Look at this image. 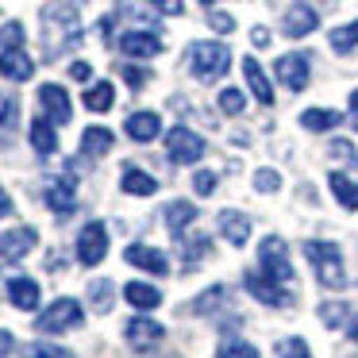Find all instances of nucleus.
I'll list each match as a JSON object with an SVG mask.
<instances>
[{
	"label": "nucleus",
	"mask_w": 358,
	"mask_h": 358,
	"mask_svg": "<svg viewBox=\"0 0 358 358\" xmlns=\"http://www.w3.org/2000/svg\"><path fill=\"white\" fill-rule=\"evenodd\" d=\"M81 43V20L73 4H47L43 8V47L47 58H58V50H73Z\"/></svg>",
	"instance_id": "nucleus-1"
},
{
	"label": "nucleus",
	"mask_w": 358,
	"mask_h": 358,
	"mask_svg": "<svg viewBox=\"0 0 358 358\" xmlns=\"http://www.w3.org/2000/svg\"><path fill=\"white\" fill-rule=\"evenodd\" d=\"M327 185H331L335 201H339L347 212H355V208H358V185H355V181H350L343 170H335L331 178H327Z\"/></svg>",
	"instance_id": "nucleus-26"
},
{
	"label": "nucleus",
	"mask_w": 358,
	"mask_h": 358,
	"mask_svg": "<svg viewBox=\"0 0 358 358\" xmlns=\"http://www.w3.org/2000/svg\"><path fill=\"white\" fill-rule=\"evenodd\" d=\"M81 150L93 155V158L108 155V150H112V131H108V127H85V135H81Z\"/></svg>",
	"instance_id": "nucleus-29"
},
{
	"label": "nucleus",
	"mask_w": 358,
	"mask_h": 358,
	"mask_svg": "<svg viewBox=\"0 0 358 358\" xmlns=\"http://www.w3.org/2000/svg\"><path fill=\"white\" fill-rule=\"evenodd\" d=\"M81 320H85L81 304L73 301V296H58L50 308L39 312L35 327H39V331H47V335H58V331H73V327H81Z\"/></svg>",
	"instance_id": "nucleus-4"
},
{
	"label": "nucleus",
	"mask_w": 358,
	"mask_h": 358,
	"mask_svg": "<svg viewBox=\"0 0 358 358\" xmlns=\"http://www.w3.org/2000/svg\"><path fill=\"white\" fill-rule=\"evenodd\" d=\"M208 247H212V243L204 239V235H193V239H189V235H178V255L185 258L189 270H196V262L208 255Z\"/></svg>",
	"instance_id": "nucleus-28"
},
{
	"label": "nucleus",
	"mask_w": 358,
	"mask_h": 358,
	"mask_svg": "<svg viewBox=\"0 0 358 358\" xmlns=\"http://www.w3.org/2000/svg\"><path fill=\"white\" fill-rule=\"evenodd\" d=\"M347 358H358V355H347Z\"/></svg>",
	"instance_id": "nucleus-55"
},
{
	"label": "nucleus",
	"mask_w": 358,
	"mask_h": 358,
	"mask_svg": "<svg viewBox=\"0 0 358 358\" xmlns=\"http://www.w3.org/2000/svg\"><path fill=\"white\" fill-rule=\"evenodd\" d=\"M124 131L131 135L135 143H150L158 131H162V120H158V112H135V116H127Z\"/></svg>",
	"instance_id": "nucleus-19"
},
{
	"label": "nucleus",
	"mask_w": 358,
	"mask_h": 358,
	"mask_svg": "<svg viewBox=\"0 0 358 358\" xmlns=\"http://www.w3.org/2000/svg\"><path fill=\"white\" fill-rule=\"evenodd\" d=\"M208 24H212V31H220V35L235 31V20L227 16V12H212V16H208Z\"/></svg>",
	"instance_id": "nucleus-43"
},
{
	"label": "nucleus",
	"mask_w": 358,
	"mask_h": 358,
	"mask_svg": "<svg viewBox=\"0 0 358 358\" xmlns=\"http://www.w3.org/2000/svg\"><path fill=\"white\" fill-rule=\"evenodd\" d=\"M224 296H227L224 285H212V289H204V293H201V301L189 304V312H193V316H204V312L220 308V301H224Z\"/></svg>",
	"instance_id": "nucleus-32"
},
{
	"label": "nucleus",
	"mask_w": 358,
	"mask_h": 358,
	"mask_svg": "<svg viewBox=\"0 0 358 358\" xmlns=\"http://www.w3.org/2000/svg\"><path fill=\"white\" fill-rule=\"evenodd\" d=\"M8 301L16 304L20 312H35V308H39V281H31V278H12V281H8Z\"/></svg>",
	"instance_id": "nucleus-17"
},
{
	"label": "nucleus",
	"mask_w": 358,
	"mask_h": 358,
	"mask_svg": "<svg viewBox=\"0 0 358 358\" xmlns=\"http://www.w3.org/2000/svg\"><path fill=\"white\" fill-rule=\"evenodd\" d=\"M220 108H224L227 116H239V112L247 108V101H243L239 89H224V93H220Z\"/></svg>",
	"instance_id": "nucleus-39"
},
{
	"label": "nucleus",
	"mask_w": 358,
	"mask_h": 358,
	"mask_svg": "<svg viewBox=\"0 0 358 358\" xmlns=\"http://www.w3.org/2000/svg\"><path fill=\"white\" fill-rule=\"evenodd\" d=\"M12 347H16V339H12V331H0V358L8 355Z\"/></svg>",
	"instance_id": "nucleus-48"
},
{
	"label": "nucleus",
	"mask_w": 358,
	"mask_h": 358,
	"mask_svg": "<svg viewBox=\"0 0 358 358\" xmlns=\"http://www.w3.org/2000/svg\"><path fill=\"white\" fill-rule=\"evenodd\" d=\"M158 358H181V355H158Z\"/></svg>",
	"instance_id": "nucleus-53"
},
{
	"label": "nucleus",
	"mask_w": 358,
	"mask_h": 358,
	"mask_svg": "<svg viewBox=\"0 0 358 358\" xmlns=\"http://www.w3.org/2000/svg\"><path fill=\"white\" fill-rule=\"evenodd\" d=\"M70 78L73 81H89V78H93V66H89V62H73L70 66Z\"/></svg>",
	"instance_id": "nucleus-46"
},
{
	"label": "nucleus",
	"mask_w": 358,
	"mask_h": 358,
	"mask_svg": "<svg viewBox=\"0 0 358 358\" xmlns=\"http://www.w3.org/2000/svg\"><path fill=\"white\" fill-rule=\"evenodd\" d=\"M8 212H12V201H8V193L0 189V216H8Z\"/></svg>",
	"instance_id": "nucleus-50"
},
{
	"label": "nucleus",
	"mask_w": 358,
	"mask_h": 358,
	"mask_svg": "<svg viewBox=\"0 0 358 358\" xmlns=\"http://www.w3.org/2000/svg\"><path fill=\"white\" fill-rule=\"evenodd\" d=\"M331 150H335L339 158H350V162H355V150H350L347 143H331Z\"/></svg>",
	"instance_id": "nucleus-49"
},
{
	"label": "nucleus",
	"mask_w": 358,
	"mask_h": 358,
	"mask_svg": "<svg viewBox=\"0 0 358 358\" xmlns=\"http://www.w3.org/2000/svg\"><path fill=\"white\" fill-rule=\"evenodd\" d=\"M35 247H39V231L35 227H12V231L0 235V262H20Z\"/></svg>",
	"instance_id": "nucleus-9"
},
{
	"label": "nucleus",
	"mask_w": 358,
	"mask_h": 358,
	"mask_svg": "<svg viewBox=\"0 0 358 358\" xmlns=\"http://www.w3.org/2000/svg\"><path fill=\"white\" fill-rule=\"evenodd\" d=\"M112 101H116V89H112V81H96L93 89H85V108H89V112H108Z\"/></svg>",
	"instance_id": "nucleus-30"
},
{
	"label": "nucleus",
	"mask_w": 358,
	"mask_h": 358,
	"mask_svg": "<svg viewBox=\"0 0 358 358\" xmlns=\"http://www.w3.org/2000/svg\"><path fill=\"white\" fill-rule=\"evenodd\" d=\"M278 358H312L304 339H278Z\"/></svg>",
	"instance_id": "nucleus-37"
},
{
	"label": "nucleus",
	"mask_w": 358,
	"mask_h": 358,
	"mask_svg": "<svg viewBox=\"0 0 358 358\" xmlns=\"http://www.w3.org/2000/svg\"><path fill=\"white\" fill-rule=\"evenodd\" d=\"M120 50H124L127 58H155L158 50H162V39H155V35H147V31H127L124 39H120Z\"/></svg>",
	"instance_id": "nucleus-18"
},
{
	"label": "nucleus",
	"mask_w": 358,
	"mask_h": 358,
	"mask_svg": "<svg viewBox=\"0 0 358 358\" xmlns=\"http://www.w3.org/2000/svg\"><path fill=\"white\" fill-rule=\"evenodd\" d=\"M258 262L270 273L273 281H293V266H289V247L281 235H266L262 247H258Z\"/></svg>",
	"instance_id": "nucleus-5"
},
{
	"label": "nucleus",
	"mask_w": 358,
	"mask_h": 358,
	"mask_svg": "<svg viewBox=\"0 0 358 358\" xmlns=\"http://www.w3.org/2000/svg\"><path fill=\"white\" fill-rule=\"evenodd\" d=\"M255 189L258 193H273V189H281V178L273 170H258L255 173Z\"/></svg>",
	"instance_id": "nucleus-41"
},
{
	"label": "nucleus",
	"mask_w": 358,
	"mask_h": 358,
	"mask_svg": "<svg viewBox=\"0 0 358 358\" xmlns=\"http://www.w3.org/2000/svg\"><path fill=\"white\" fill-rule=\"evenodd\" d=\"M39 104L47 108V116L55 120V124H70L73 104H70V96H66L62 85H43V89H39Z\"/></svg>",
	"instance_id": "nucleus-13"
},
{
	"label": "nucleus",
	"mask_w": 358,
	"mask_h": 358,
	"mask_svg": "<svg viewBox=\"0 0 358 358\" xmlns=\"http://www.w3.org/2000/svg\"><path fill=\"white\" fill-rule=\"evenodd\" d=\"M124 301L147 312V308H158V304H162V293H158L155 285H147V281H127V285H124Z\"/></svg>",
	"instance_id": "nucleus-23"
},
{
	"label": "nucleus",
	"mask_w": 358,
	"mask_h": 358,
	"mask_svg": "<svg viewBox=\"0 0 358 358\" xmlns=\"http://www.w3.org/2000/svg\"><path fill=\"white\" fill-rule=\"evenodd\" d=\"M339 112H331V108H308V112H301V127H308V131H331L335 124H339Z\"/></svg>",
	"instance_id": "nucleus-31"
},
{
	"label": "nucleus",
	"mask_w": 358,
	"mask_h": 358,
	"mask_svg": "<svg viewBox=\"0 0 358 358\" xmlns=\"http://www.w3.org/2000/svg\"><path fill=\"white\" fill-rule=\"evenodd\" d=\"M31 147L39 150V155H55L58 135H55V120H50V116L31 120Z\"/></svg>",
	"instance_id": "nucleus-25"
},
{
	"label": "nucleus",
	"mask_w": 358,
	"mask_h": 358,
	"mask_svg": "<svg viewBox=\"0 0 358 358\" xmlns=\"http://www.w3.org/2000/svg\"><path fill=\"white\" fill-rule=\"evenodd\" d=\"M166 150H170V162L178 166H193L204 158V139L196 131H189V127H173L170 135H166Z\"/></svg>",
	"instance_id": "nucleus-6"
},
{
	"label": "nucleus",
	"mask_w": 358,
	"mask_h": 358,
	"mask_svg": "<svg viewBox=\"0 0 358 358\" xmlns=\"http://www.w3.org/2000/svg\"><path fill=\"white\" fill-rule=\"evenodd\" d=\"M243 285H247L262 304H270V308H281V304H289V296H285V289H281V281H273L266 270H247Z\"/></svg>",
	"instance_id": "nucleus-10"
},
{
	"label": "nucleus",
	"mask_w": 358,
	"mask_h": 358,
	"mask_svg": "<svg viewBox=\"0 0 358 358\" xmlns=\"http://www.w3.org/2000/svg\"><path fill=\"white\" fill-rule=\"evenodd\" d=\"M0 73L8 81H27L35 73V66H31V58H27V50L24 47H16V50H0Z\"/></svg>",
	"instance_id": "nucleus-16"
},
{
	"label": "nucleus",
	"mask_w": 358,
	"mask_h": 358,
	"mask_svg": "<svg viewBox=\"0 0 358 358\" xmlns=\"http://www.w3.org/2000/svg\"><path fill=\"white\" fill-rule=\"evenodd\" d=\"M196 216H201V208H196V204H189V201H170V204H166V224H170L173 235H181Z\"/></svg>",
	"instance_id": "nucleus-24"
},
{
	"label": "nucleus",
	"mask_w": 358,
	"mask_h": 358,
	"mask_svg": "<svg viewBox=\"0 0 358 358\" xmlns=\"http://www.w3.org/2000/svg\"><path fill=\"white\" fill-rule=\"evenodd\" d=\"M273 70H278V81H281V85H289L293 93H301V89L308 85V55H301V50H293V55H281Z\"/></svg>",
	"instance_id": "nucleus-11"
},
{
	"label": "nucleus",
	"mask_w": 358,
	"mask_h": 358,
	"mask_svg": "<svg viewBox=\"0 0 358 358\" xmlns=\"http://www.w3.org/2000/svg\"><path fill=\"white\" fill-rule=\"evenodd\" d=\"M231 66V50L224 43H193L189 47V70H193L196 81H216L227 73Z\"/></svg>",
	"instance_id": "nucleus-3"
},
{
	"label": "nucleus",
	"mask_w": 358,
	"mask_h": 358,
	"mask_svg": "<svg viewBox=\"0 0 358 358\" xmlns=\"http://www.w3.org/2000/svg\"><path fill=\"white\" fill-rule=\"evenodd\" d=\"M220 235H224L231 247H243V243L250 239V220L243 216V212H235V208H227V212H220Z\"/></svg>",
	"instance_id": "nucleus-15"
},
{
	"label": "nucleus",
	"mask_w": 358,
	"mask_h": 358,
	"mask_svg": "<svg viewBox=\"0 0 358 358\" xmlns=\"http://www.w3.org/2000/svg\"><path fill=\"white\" fill-rule=\"evenodd\" d=\"M147 4H155L166 16H181V12H185V0H147Z\"/></svg>",
	"instance_id": "nucleus-45"
},
{
	"label": "nucleus",
	"mask_w": 358,
	"mask_h": 358,
	"mask_svg": "<svg viewBox=\"0 0 358 358\" xmlns=\"http://www.w3.org/2000/svg\"><path fill=\"white\" fill-rule=\"evenodd\" d=\"M320 320H324L327 327H339V324H347V304H343V301H331V304H324V308H320Z\"/></svg>",
	"instance_id": "nucleus-38"
},
{
	"label": "nucleus",
	"mask_w": 358,
	"mask_h": 358,
	"mask_svg": "<svg viewBox=\"0 0 358 358\" xmlns=\"http://www.w3.org/2000/svg\"><path fill=\"white\" fill-rule=\"evenodd\" d=\"M124 81H127L131 89H143L150 78H147V70H139V66H124Z\"/></svg>",
	"instance_id": "nucleus-44"
},
{
	"label": "nucleus",
	"mask_w": 358,
	"mask_h": 358,
	"mask_svg": "<svg viewBox=\"0 0 358 358\" xmlns=\"http://www.w3.org/2000/svg\"><path fill=\"white\" fill-rule=\"evenodd\" d=\"M124 262L127 266H135V270H147V273H170V258L162 255V250H155V247H147V243H131V247L124 250Z\"/></svg>",
	"instance_id": "nucleus-12"
},
{
	"label": "nucleus",
	"mask_w": 358,
	"mask_h": 358,
	"mask_svg": "<svg viewBox=\"0 0 358 358\" xmlns=\"http://www.w3.org/2000/svg\"><path fill=\"white\" fill-rule=\"evenodd\" d=\"M347 335H350V339L358 343V312H355V316H350V324H347Z\"/></svg>",
	"instance_id": "nucleus-51"
},
{
	"label": "nucleus",
	"mask_w": 358,
	"mask_h": 358,
	"mask_svg": "<svg viewBox=\"0 0 358 358\" xmlns=\"http://www.w3.org/2000/svg\"><path fill=\"white\" fill-rule=\"evenodd\" d=\"M16 47H24V24L8 20V24L0 27V50H16Z\"/></svg>",
	"instance_id": "nucleus-35"
},
{
	"label": "nucleus",
	"mask_w": 358,
	"mask_h": 358,
	"mask_svg": "<svg viewBox=\"0 0 358 358\" xmlns=\"http://www.w3.org/2000/svg\"><path fill=\"white\" fill-rule=\"evenodd\" d=\"M120 189L131 196H155L158 193V181L150 178V173H143L139 166H124V173H120Z\"/></svg>",
	"instance_id": "nucleus-20"
},
{
	"label": "nucleus",
	"mask_w": 358,
	"mask_h": 358,
	"mask_svg": "<svg viewBox=\"0 0 358 358\" xmlns=\"http://www.w3.org/2000/svg\"><path fill=\"white\" fill-rule=\"evenodd\" d=\"M216 358H258V347H250L243 339H227V343H220Z\"/></svg>",
	"instance_id": "nucleus-34"
},
{
	"label": "nucleus",
	"mask_w": 358,
	"mask_h": 358,
	"mask_svg": "<svg viewBox=\"0 0 358 358\" xmlns=\"http://www.w3.org/2000/svg\"><path fill=\"white\" fill-rule=\"evenodd\" d=\"M201 4H216V0H201Z\"/></svg>",
	"instance_id": "nucleus-54"
},
{
	"label": "nucleus",
	"mask_w": 358,
	"mask_h": 358,
	"mask_svg": "<svg viewBox=\"0 0 358 358\" xmlns=\"http://www.w3.org/2000/svg\"><path fill=\"white\" fill-rule=\"evenodd\" d=\"M47 208L55 212V216H73V208H78V196H73V178L55 181V185L47 189Z\"/></svg>",
	"instance_id": "nucleus-21"
},
{
	"label": "nucleus",
	"mask_w": 358,
	"mask_h": 358,
	"mask_svg": "<svg viewBox=\"0 0 358 358\" xmlns=\"http://www.w3.org/2000/svg\"><path fill=\"white\" fill-rule=\"evenodd\" d=\"M27 358H73V355L62 347H50V343H31V347H27Z\"/></svg>",
	"instance_id": "nucleus-40"
},
{
	"label": "nucleus",
	"mask_w": 358,
	"mask_h": 358,
	"mask_svg": "<svg viewBox=\"0 0 358 358\" xmlns=\"http://www.w3.org/2000/svg\"><path fill=\"white\" fill-rule=\"evenodd\" d=\"M331 47L339 50V55H347V50L358 47V20H355V24H347V27H335V31H331Z\"/></svg>",
	"instance_id": "nucleus-33"
},
{
	"label": "nucleus",
	"mask_w": 358,
	"mask_h": 358,
	"mask_svg": "<svg viewBox=\"0 0 358 358\" xmlns=\"http://www.w3.org/2000/svg\"><path fill=\"white\" fill-rule=\"evenodd\" d=\"M320 16L308 8V4H293V8L285 12V20H281V31L289 35V39H304L308 31H316Z\"/></svg>",
	"instance_id": "nucleus-14"
},
{
	"label": "nucleus",
	"mask_w": 358,
	"mask_h": 358,
	"mask_svg": "<svg viewBox=\"0 0 358 358\" xmlns=\"http://www.w3.org/2000/svg\"><path fill=\"white\" fill-rule=\"evenodd\" d=\"M304 258L312 262L320 285L327 289H339L347 281V270H343V250L339 243H327V239H304Z\"/></svg>",
	"instance_id": "nucleus-2"
},
{
	"label": "nucleus",
	"mask_w": 358,
	"mask_h": 358,
	"mask_svg": "<svg viewBox=\"0 0 358 358\" xmlns=\"http://www.w3.org/2000/svg\"><path fill=\"white\" fill-rule=\"evenodd\" d=\"M116 285H112L108 278H96L93 285H89V308L96 312V316H104V312H112V301H116Z\"/></svg>",
	"instance_id": "nucleus-27"
},
{
	"label": "nucleus",
	"mask_w": 358,
	"mask_h": 358,
	"mask_svg": "<svg viewBox=\"0 0 358 358\" xmlns=\"http://www.w3.org/2000/svg\"><path fill=\"white\" fill-rule=\"evenodd\" d=\"M243 78H247V85H250V93H255L258 104H273V89H270V81H266L262 66H258L255 58H243Z\"/></svg>",
	"instance_id": "nucleus-22"
},
{
	"label": "nucleus",
	"mask_w": 358,
	"mask_h": 358,
	"mask_svg": "<svg viewBox=\"0 0 358 358\" xmlns=\"http://www.w3.org/2000/svg\"><path fill=\"white\" fill-rule=\"evenodd\" d=\"M104 255H108V227H104L101 220H93V224L78 235V258H81V266H96Z\"/></svg>",
	"instance_id": "nucleus-8"
},
{
	"label": "nucleus",
	"mask_w": 358,
	"mask_h": 358,
	"mask_svg": "<svg viewBox=\"0 0 358 358\" xmlns=\"http://www.w3.org/2000/svg\"><path fill=\"white\" fill-rule=\"evenodd\" d=\"M350 116H355V127H358V89L350 93Z\"/></svg>",
	"instance_id": "nucleus-52"
},
{
	"label": "nucleus",
	"mask_w": 358,
	"mask_h": 358,
	"mask_svg": "<svg viewBox=\"0 0 358 358\" xmlns=\"http://www.w3.org/2000/svg\"><path fill=\"white\" fill-rule=\"evenodd\" d=\"M250 43H255V47H266V43H270V31H266V27H255V31H250Z\"/></svg>",
	"instance_id": "nucleus-47"
},
{
	"label": "nucleus",
	"mask_w": 358,
	"mask_h": 358,
	"mask_svg": "<svg viewBox=\"0 0 358 358\" xmlns=\"http://www.w3.org/2000/svg\"><path fill=\"white\" fill-rule=\"evenodd\" d=\"M20 120V104L16 96H0V135H8Z\"/></svg>",
	"instance_id": "nucleus-36"
},
{
	"label": "nucleus",
	"mask_w": 358,
	"mask_h": 358,
	"mask_svg": "<svg viewBox=\"0 0 358 358\" xmlns=\"http://www.w3.org/2000/svg\"><path fill=\"white\" fill-rule=\"evenodd\" d=\"M124 339H127V347H131V350L147 355V350H155L158 343L166 339V327L158 324V320H150V316H135V320H127V324H124Z\"/></svg>",
	"instance_id": "nucleus-7"
},
{
	"label": "nucleus",
	"mask_w": 358,
	"mask_h": 358,
	"mask_svg": "<svg viewBox=\"0 0 358 358\" xmlns=\"http://www.w3.org/2000/svg\"><path fill=\"white\" fill-rule=\"evenodd\" d=\"M193 189H196L201 196H208L212 189H216V173H212V170H201V173L193 178Z\"/></svg>",
	"instance_id": "nucleus-42"
}]
</instances>
